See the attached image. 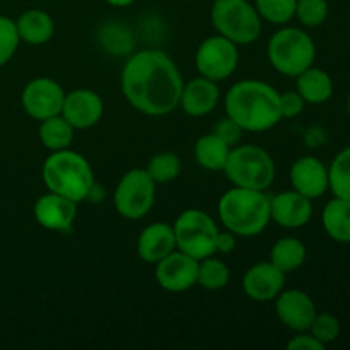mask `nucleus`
Here are the masks:
<instances>
[{
  "label": "nucleus",
  "instance_id": "9b49d317",
  "mask_svg": "<svg viewBox=\"0 0 350 350\" xmlns=\"http://www.w3.org/2000/svg\"><path fill=\"white\" fill-rule=\"evenodd\" d=\"M64 99L65 91L57 81L51 77H36L24 85L21 105L27 116L36 122H43L60 115Z\"/></svg>",
  "mask_w": 350,
  "mask_h": 350
},
{
  "label": "nucleus",
  "instance_id": "393cba45",
  "mask_svg": "<svg viewBox=\"0 0 350 350\" xmlns=\"http://www.w3.org/2000/svg\"><path fill=\"white\" fill-rule=\"evenodd\" d=\"M229 150H231V147L222 142L215 133H207L195 142L193 157L198 166L215 173V171L224 170Z\"/></svg>",
  "mask_w": 350,
  "mask_h": 350
},
{
  "label": "nucleus",
  "instance_id": "aec40b11",
  "mask_svg": "<svg viewBox=\"0 0 350 350\" xmlns=\"http://www.w3.org/2000/svg\"><path fill=\"white\" fill-rule=\"evenodd\" d=\"M176 250L173 226L167 222H152L142 229L137 239V255L142 262L156 265L159 260Z\"/></svg>",
  "mask_w": 350,
  "mask_h": 350
},
{
  "label": "nucleus",
  "instance_id": "dca6fc26",
  "mask_svg": "<svg viewBox=\"0 0 350 350\" xmlns=\"http://www.w3.org/2000/svg\"><path fill=\"white\" fill-rule=\"evenodd\" d=\"M33 214L41 228L48 231L65 232L74 226L77 217V204L64 195L48 191L38 198Z\"/></svg>",
  "mask_w": 350,
  "mask_h": 350
},
{
  "label": "nucleus",
  "instance_id": "423d86ee",
  "mask_svg": "<svg viewBox=\"0 0 350 350\" xmlns=\"http://www.w3.org/2000/svg\"><path fill=\"white\" fill-rule=\"evenodd\" d=\"M267 57L279 74L296 79L301 72L314 64L317 46L306 31L294 26H282L270 38Z\"/></svg>",
  "mask_w": 350,
  "mask_h": 350
},
{
  "label": "nucleus",
  "instance_id": "72a5a7b5",
  "mask_svg": "<svg viewBox=\"0 0 350 350\" xmlns=\"http://www.w3.org/2000/svg\"><path fill=\"white\" fill-rule=\"evenodd\" d=\"M243 132H245V130L228 115H226L224 118L219 120V122H215L214 129H212V133H215V135H217L222 142L228 144L229 147H234L241 142Z\"/></svg>",
  "mask_w": 350,
  "mask_h": 350
},
{
  "label": "nucleus",
  "instance_id": "1a4fd4ad",
  "mask_svg": "<svg viewBox=\"0 0 350 350\" xmlns=\"http://www.w3.org/2000/svg\"><path fill=\"white\" fill-rule=\"evenodd\" d=\"M156 202V183L144 167H133L120 178L113 193L115 211L129 221H139Z\"/></svg>",
  "mask_w": 350,
  "mask_h": 350
},
{
  "label": "nucleus",
  "instance_id": "2f4dec72",
  "mask_svg": "<svg viewBox=\"0 0 350 350\" xmlns=\"http://www.w3.org/2000/svg\"><path fill=\"white\" fill-rule=\"evenodd\" d=\"M21 38L17 33L16 21L0 16V67L9 64L19 48Z\"/></svg>",
  "mask_w": 350,
  "mask_h": 350
},
{
  "label": "nucleus",
  "instance_id": "f3484780",
  "mask_svg": "<svg viewBox=\"0 0 350 350\" xmlns=\"http://www.w3.org/2000/svg\"><path fill=\"white\" fill-rule=\"evenodd\" d=\"M313 217V200L296 190L282 191L270 198V221L286 229H299Z\"/></svg>",
  "mask_w": 350,
  "mask_h": 350
},
{
  "label": "nucleus",
  "instance_id": "5701e85b",
  "mask_svg": "<svg viewBox=\"0 0 350 350\" xmlns=\"http://www.w3.org/2000/svg\"><path fill=\"white\" fill-rule=\"evenodd\" d=\"M321 224L325 232L334 241L349 245L350 243V202L334 197L321 212Z\"/></svg>",
  "mask_w": 350,
  "mask_h": 350
},
{
  "label": "nucleus",
  "instance_id": "2eb2a0df",
  "mask_svg": "<svg viewBox=\"0 0 350 350\" xmlns=\"http://www.w3.org/2000/svg\"><path fill=\"white\" fill-rule=\"evenodd\" d=\"M286 286V273L272 262H260L250 267L243 275V291L256 303L275 301Z\"/></svg>",
  "mask_w": 350,
  "mask_h": 350
},
{
  "label": "nucleus",
  "instance_id": "c9c22d12",
  "mask_svg": "<svg viewBox=\"0 0 350 350\" xmlns=\"http://www.w3.org/2000/svg\"><path fill=\"white\" fill-rule=\"evenodd\" d=\"M289 350H323L325 345L318 342L310 332H297L296 337L287 342Z\"/></svg>",
  "mask_w": 350,
  "mask_h": 350
},
{
  "label": "nucleus",
  "instance_id": "ddd939ff",
  "mask_svg": "<svg viewBox=\"0 0 350 350\" xmlns=\"http://www.w3.org/2000/svg\"><path fill=\"white\" fill-rule=\"evenodd\" d=\"M275 313L284 327L297 334L310 330L318 311L310 294L299 289H289L282 291L275 297Z\"/></svg>",
  "mask_w": 350,
  "mask_h": 350
},
{
  "label": "nucleus",
  "instance_id": "412c9836",
  "mask_svg": "<svg viewBox=\"0 0 350 350\" xmlns=\"http://www.w3.org/2000/svg\"><path fill=\"white\" fill-rule=\"evenodd\" d=\"M21 41L33 46L48 43L55 34V21L46 10L27 9L16 21Z\"/></svg>",
  "mask_w": 350,
  "mask_h": 350
},
{
  "label": "nucleus",
  "instance_id": "0eeeda50",
  "mask_svg": "<svg viewBox=\"0 0 350 350\" xmlns=\"http://www.w3.org/2000/svg\"><path fill=\"white\" fill-rule=\"evenodd\" d=\"M211 21L217 34L239 44H252L262 34V17L250 0H214Z\"/></svg>",
  "mask_w": 350,
  "mask_h": 350
},
{
  "label": "nucleus",
  "instance_id": "f704fd0d",
  "mask_svg": "<svg viewBox=\"0 0 350 350\" xmlns=\"http://www.w3.org/2000/svg\"><path fill=\"white\" fill-rule=\"evenodd\" d=\"M306 101L297 91L280 92V109H282V120H291L299 116L304 111Z\"/></svg>",
  "mask_w": 350,
  "mask_h": 350
},
{
  "label": "nucleus",
  "instance_id": "a211bd4d",
  "mask_svg": "<svg viewBox=\"0 0 350 350\" xmlns=\"http://www.w3.org/2000/svg\"><path fill=\"white\" fill-rule=\"evenodd\" d=\"M289 180L293 190L314 200L328 191V167L318 157L303 156L291 166Z\"/></svg>",
  "mask_w": 350,
  "mask_h": 350
},
{
  "label": "nucleus",
  "instance_id": "7ed1b4c3",
  "mask_svg": "<svg viewBox=\"0 0 350 350\" xmlns=\"http://www.w3.org/2000/svg\"><path fill=\"white\" fill-rule=\"evenodd\" d=\"M222 226L232 234L253 238L270 224V197L265 191L232 187L217 205Z\"/></svg>",
  "mask_w": 350,
  "mask_h": 350
},
{
  "label": "nucleus",
  "instance_id": "f8f14e48",
  "mask_svg": "<svg viewBox=\"0 0 350 350\" xmlns=\"http://www.w3.org/2000/svg\"><path fill=\"white\" fill-rule=\"evenodd\" d=\"M154 277L161 289L167 293H185L197 286L198 260L180 250H174L156 263Z\"/></svg>",
  "mask_w": 350,
  "mask_h": 350
},
{
  "label": "nucleus",
  "instance_id": "f257e3e1",
  "mask_svg": "<svg viewBox=\"0 0 350 350\" xmlns=\"http://www.w3.org/2000/svg\"><path fill=\"white\" fill-rule=\"evenodd\" d=\"M122 91L129 105L147 116H166L180 106L183 77L161 50H140L125 62Z\"/></svg>",
  "mask_w": 350,
  "mask_h": 350
},
{
  "label": "nucleus",
  "instance_id": "9d476101",
  "mask_svg": "<svg viewBox=\"0 0 350 350\" xmlns=\"http://www.w3.org/2000/svg\"><path fill=\"white\" fill-rule=\"evenodd\" d=\"M238 44L221 34L205 38L195 53V67H197L198 75L214 82H221L231 77L238 68Z\"/></svg>",
  "mask_w": 350,
  "mask_h": 350
},
{
  "label": "nucleus",
  "instance_id": "4468645a",
  "mask_svg": "<svg viewBox=\"0 0 350 350\" xmlns=\"http://www.w3.org/2000/svg\"><path fill=\"white\" fill-rule=\"evenodd\" d=\"M60 115L75 130H88L103 118L105 103L101 96L91 89H74L70 92H65Z\"/></svg>",
  "mask_w": 350,
  "mask_h": 350
},
{
  "label": "nucleus",
  "instance_id": "e433bc0d",
  "mask_svg": "<svg viewBox=\"0 0 350 350\" xmlns=\"http://www.w3.org/2000/svg\"><path fill=\"white\" fill-rule=\"evenodd\" d=\"M236 248V234H232L231 231H219L217 241H215V253H231Z\"/></svg>",
  "mask_w": 350,
  "mask_h": 350
},
{
  "label": "nucleus",
  "instance_id": "4c0bfd02",
  "mask_svg": "<svg viewBox=\"0 0 350 350\" xmlns=\"http://www.w3.org/2000/svg\"><path fill=\"white\" fill-rule=\"evenodd\" d=\"M105 2L109 3L111 7H120V9H122V7L132 5V3H135L137 0H105Z\"/></svg>",
  "mask_w": 350,
  "mask_h": 350
},
{
  "label": "nucleus",
  "instance_id": "cd10ccee",
  "mask_svg": "<svg viewBox=\"0 0 350 350\" xmlns=\"http://www.w3.org/2000/svg\"><path fill=\"white\" fill-rule=\"evenodd\" d=\"M231 279V270L222 260L215 258L214 255L198 262V277L197 286L207 291L224 289Z\"/></svg>",
  "mask_w": 350,
  "mask_h": 350
},
{
  "label": "nucleus",
  "instance_id": "c756f323",
  "mask_svg": "<svg viewBox=\"0 0 350 350\" xmlns=\"http://www.w3.org/2000/svg\"><path fill=\"white\" fill-rule=\"evenodd\" d=\"M253 5L262 21L275 26H286L296 16L297 0H255Z\"/></svg>",
  "mask_w": 350,
  "mask_h": 350
},
{
  "label": "nucleus",
  "instance_id": "20e7f679",
  "mask_svg": "<svg viewBox=\"0 0 350 350\" xmlns=\"http://www.w3.org/2000/svg\"><path fill=\"white\" fill-rule=\"evenodd\" d=\"M41 176L48 191L64 195L75 204L89 198L96 185L94 171L89 161L70 149L51 152L44 159Z\"/></svg>",
  "mask_w": 350,
  "mask_h": 350
},
{
  "label": "nucleus",
  "instance_id": "58836bf2",
  "mask_svg": "<svg viewBox=\"0 0 350 350\" xmlns=\"http://www.w3.org/2000/svg\"><path fill=\"white\" fill-rule=\"evenodd\" d=\"M347 111H349V116H350V91H349V96H347Z\"/></svg>",
  "mask_w": 350,
  "mask_h": 350
},
{
  "label": "nucleus",
  "instance_id": "b1692460",
  "mask_svg": "<svg viewBox=\"0 0 350 350\" xmlns=\"http://www.w3.org/2000/svg\"><path fill=\"white\" fill-rule=\"evenodd\" d=\"M306 255V246L299 238L286 236V238H280L273 243L272 250H270V262L287 275V273L296 272L304 265Z\"/></svg>",
  "mask_w": 350,
  "mask_h": 350
},
{
  "label": "nucleus",
  "instance_id": "c85d7f7f",
  "mask_svg": "<svg viewBox=\"0 0 350 350\" xmlns=\"http://www.w3.org/2000/svg\"><path fill=\"white\" fill-rule=\"evenodd\" d=\"M147 173L156 185H166L176 180L181 173V161L174 152H157L147 164Z\"/></svg>",
  "mask_w": 350,
  "mask_h": 350
},
{
  "label": "nucleus",
  "instance_id": "f03ea898",
  "mask_svg": "<svg viewBox=\"0 0 350 350\" xmlns=\"http://www.w3.org/2000/svg\"><path fill=\"white\" fill-rule=\"evenodd\" d=\"M226 115L245 132H267L282 122L280 92L256 79H243L231 85L224 99Z\"/></svg>",
  "mask_w": 350,
  "mask_h": 350
},
{
  "label": "nucleus",
  "instance_id": "473e14b6",
  "mask_svg": "<svg viewBox=\"0 0 350 350\" xmlns=\"http://www.w3.org/2000/svg\"><path fill=\"white\" fill-rule=\"evenodd\" d=\"M308 332L327 347L328 344L337 340L338 335H340V321L330 313H317Z\"/></svg>",
  "mask_w": 350,
  "mask_h": 350
},
{
  "label": "nucleus",
  "instance_id": "bb28decb",
  "mask_svg": "<svg viewBox=\"0 0 350 350\" xmlns=\"http://www.w3.org/2000/svg\"><path fill=\"white\" fill-rule=\"evenodd\" d=\"M328 190L334 197L350 202V146L340 150L328 167Z\"/></svg>",
  "mask_w": 350,
  "mask_h": 350
},
{
  "label": "nucleus",
  "instance_id": "4be33fe9",
  "mask_svg": "<svg viewBox=\"0 0 350 350\" xmlns=\"http://www.w3.org/2000/svg\"><path fill=\"white\" fill-rule=\"evenodd\" d=\"M296 91L310 105H323L334 94V81L323 68L311 65L296 77Z\"/></svg>",
  "mask_w": 350,
  "mask_h": 350
},
{
  "label": "nucleus",
  "instance_id": "39448f33",
  "mask_svg": "<svg viewBox=\"0 0 350 350\" xmlns=\"http://www.w3.org/2000/svg\"><path fill=\"white\" fill-rule=\"evenodd\" d=\"M234 187L267 191L275 181V163L269 150L255 144L234 146L222 170Z\"/></svg>",
  "mask_w": 350,
  "mask_h": 350
},
{
  "label": "nucleus",
  "instance_id": "7c9ffc66",
  "mask_svg": "<svg viewBox=\"0 0 350 350\" xmlns=\"http://www.w3.org/2000/svg\"><path fill=\"white\" fill-rule=\"evenodd\" d=\"M328 0H297L296 16L304 27H318L327 21Z\"/></svg>",
  "mask_w": 350,
  "mask_h": 350
},
{
  "label": "nucleus",
  "instance_id": "a878e982",
  "mask_svg": "<svg viewBox=\"0 0 350 350\" xmlns=\"http://www.w3.org/2000/svg\"><path fill=\"white\" fill-rule=\"evenodd\" d=\"M74 126L64 116L57 115L40 122L38 135H40V140L44 149H48L50 152H57V150H64L70 147L72 140H74Z\"/></svg>",
  "mask_w": 350,
  "mask_h": 350
},
{
  "label": "nucleus",
  "instance_id": "6ab92c4d",
  "mask_svg": "<svg viewBox=\"0 0 350 350\" xmlns=\"http://www.w3.org/2000/svg\"><path fill=\"white\" fill-rule=\"evenodd\" d=\"M221 91H219L217 82L211 81L207 77L191 79L187 84H183V91L180 96V108L193 118L207 116L217 108Z\"/></svg>",
  "mask_w": 350,
  "mask_h": 350
},
{
  "label": "nucleus",
  "instance_id": "6e6552de",
  "mask_svg": "<svg viewBox=\"0 0 350 350\" xmlns=\"http://www.w3.org/2000/svg\"><path fill=\"white\" fill-rule=\"evenodd\" d=\"M176 250L187 253L195 260H204L215 255L219 228L211 214L200 208H187L173 224Z\"/></svg>",
  "mask_w": 350,
  "mask_h": 350
}]
</instances>
